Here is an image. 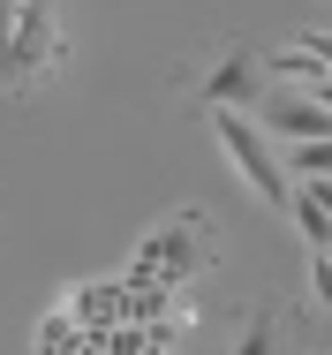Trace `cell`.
<instances>
[{"label": "cell", "instance_id": "1", "mask_svg": "<svg viewBox=\"0 0 332 355\" xmlns=\"http://www.w3.org/2000/svg\"><path fill=\"white\" fill-rule=\"evenodd\" d=\"M211 137H219V151L234 159V174L257 189V205H272V212H287V197H295V182H287V166H279V144L250 121V114H234V106H211Z\"/></svg>", "mask_w": 332, "mask_h": 355}, {"label": "cell", "instance_id": "2", "mask_svg": "<svg viewBox=\"0 0 332 355\" xmlns=\"http://www.w3.org/2000/svg\"><path fill=\"white\" fill-rule=\"evenodd\" d=\"M61 61V23H53V0H15V31H8V53H0V91L30 83Z\"/></svg>", "mask_w": 332, "mask_h": 355}, {"label": "cell", "instance_id": "3", "mask_svg": "<svg viewBox=\"0 0 332 355\" xmlns=\"http://www.w3.org/2000/svg\"><path fill=\"white\" fill-rule=\"evenodd\" d=\"M250 121H257L272 144H325L332 137V114L310 98V91H265Z\"/></svg>", "mask_w": 332, "mask_h": 355}, {"label": "cell", "instance_id": "4", "mask_svg": "<svg viewBox=\"0 0 332 355\" xmlns=\"http://www.w3.org/2000/svg\"><path fill=\"white\" fill-rule=\"evenodd\" d=\"M257 98H265V61H257L250 46H234V53H219V61L204 69V106L257 114Z\"/></svg>", "mask_w": 332, "mask_h": 355}, {"label": "cell", "instance_id": "5", "mask_svg": "<svg viewBox=\"0 0 332 355\" xmlns=\"http://www.w3.org/2000/svg\"><path fill=\"white\" fill-rule=\"evenodd\" d=\"M257 61H265V76H287V91H317V83H325V61H310V53H302V46H279V53H257Z\"/></svg>", "mask_w": 332, "mask_h": 355}, {"label": "cell", "instance_id": "6", "mask_svg": "<svg viewBox=\"0 0 332 355\" xmlns=\"http://www.w3.org/2000/svg\"><path fill=\"white\" fill-rule=\"evenodd\" d=\"M227 355H279V310L257 302V310H250V325L234 333V348H227Z\"/></svg>", "mask_w": 332, "mask_h": 355}, {"label": "cell", "instance_id": "7", "mask_svg": "<svg viewBox=\"0 0 332 355\" xmlns=\"http://www.w3.org/2000/svg\"><path fill=\"white\" fill-rule=\"evenodd\" d=\"M287 227H295V234H302V242H310V250H332V219L317 212V205H310V197H302V189H295V197H287Z\"/></svg>", "mask_w": 332, "mask_h": 355}, {"label": "cell", "instance_id": "8", "mask_svg": "<svg viewBox=\"0 0 332 355\" xmlns=\"http://www.w3.org/2000/svg\"><path fill=\"white\" fill-rule=\"evenodd\" d=\"M279 166H287V182H302V174H332V137L325 144H279Z\"/></svg>", "mask_w": 332, "mask_h": 355}, {"label": "cell", "instance_id": "9", "mask_svg": "<svg viewBox=\"0 0 332 355\" xmlns=\"http://www.w3.org/2000/svg\"><path fill=\"white\" fill-rule=\"evenodd\" d=\"M68 348H83V325H76L68 310H53V318L38 325V355H68Z\"/></svg>", "mask_w": 332, "mask_h": 355}, {"label": "cell", "instance_id": "10", "mask_svg": "<svg viewBox=\"0 0 332 355\" xmlns=\"http://www.w3.org/2000/svg\"><path fill=\"white\" fill-rule=\"evenodd\" d=\"M310 302L332 310V257H325V250H310Z\"/></svg>", "mask_w": 332, "mask_h": 355}, {"label": "cell", "instance_id": "11", "mask_svg": "<svg viewBox=\"0 0 332 355\" xmlns=\"http://www.w3.org/2000/svg\"><path fill=\"white\" fill-rule=\"evenodd\" d=\"M8 31H15V0H0V53H8Z\"/></svg>", "mask_w": 332, "mask_h": 355}, {"label": "cell", "instance_id": "12", "mask_svg": "<svg viewBox=\"0 0 332 355\" xmlns=\"http://www.w3.org/2000/svg\"><path fill=\"white\" fill-rule=\"evenodd\" d=\"M310 98H317V106H325V114H332V76H325V83H317V91H310Z\"/></svg>", "mask_w": 332, "mask_h": 355}, {"label": "cell", "instance_id": "13", "mask_svg": "<svg viewBox=\"0 0 332 355\" xmlns=\"http://www.w3.org/2000/svg\"><path fill=\"white\" fill-rule=\"evenodd\" d=\"M325 257H332V250H325Z\"/></svg>", "mask_w": 332, "mask_h": 355}]
</instances>
